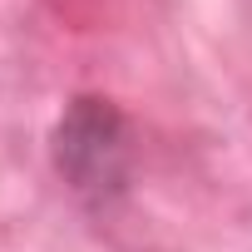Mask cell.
I'll use <instances>...</instances> for the list:
<instances>
[{
    "instance_id": "1",
    "label": "cell",
    "mask_w": 252,
    "mask_h": 252,
    "mask_svg": "<svg viewBox=\"0 0 252 252\" xmlns=\"http://www.w3.org/2000/svg\"><path fill=\"white\" fill-rule=\"evenodd\" d=\"M50 158L74 203L94 218L119 213L134 188V134L124 109L104 94H74L50 134Z\"/></svg>"
}]
</instances>
